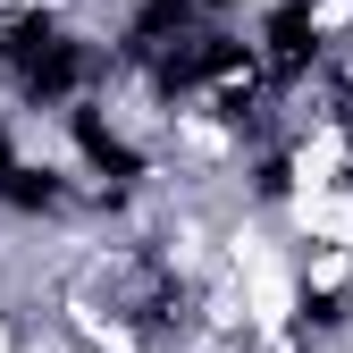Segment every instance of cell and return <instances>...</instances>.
Masks as SVG:
<instances>
[{"instance_id": "obj_1", "label": "cell", "mask_w": 353, "mask_h": 353, "mask_svg": "<svg viewBox=\"0 0 353 353\" xmlns=\"http://www.w3.org/2000/svg\"><path fill=\"white\" fill-rule=\"evenodd\" d=\"M59 202H68V176H59V168H34L26 152L0 168V210H17V219H51Z\"/></svg>"}, {"instance_id": "obj_2", "label": "cell", "mask_w": 353, "mask_h": 353, "mask_svg": "<svg viewBox=\"0 0 353 353\" xmlns=\"http://www.w3.org/2000/svg\"><path fill=\"white\" fill-rule=\"evenodd\" d=\"M9 160H17V135H9V126H0V168H9Z\"/></svg>"}]
</instances>
